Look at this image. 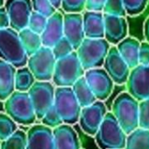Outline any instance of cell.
<instances>
[{
    "label": "cell",
    "mask_w": 149,
    "mask_h": 149,
    "mask_svg": "<svg viewBox=\"0 0 149 149\" xmlns=\"http://www.w3.org/2000/svg\"><path fill=\"white\" fill-rule=\"evenodd\" d=\"M111 113L126 134L139 127V101L127 91L114 99Z\"/></svg>",
    "instance_id": "obj_1"
},
{
    "label": "cell",
    "mask_w": 149,
    "mask_h": 149,
    "mask_svg": "<svg viewBox=\"0 0 149 149\" xmlns=\"http://www.w3.org/2000/svg\"><path fill=\"white\" fill-rule=\"evenodd\" d=\"M126 135L111 111H107L94 137L100 149H124Z\"/></svg>",
    "instance_id": "obj_2"
},
{
    "label": "cell",
    "mask_w": 149,
    "mask_h": 149,
    "mask_svg": "<svg viewBox=\"0 0 149 149\" xmlns=\"http://www.w3.org/2000/svg\"><path fill=\"white\" fill-rule=\"evenodd\" d=\"M0 59L17 68L26 66L28 56L21 44L19 32L12 27L0 29Z\"/></svg>",
    "instance_id": "obj_3"
},
{
    "label": "cell",
    "mask_w": 149,
    "mask_h": 149,
    "mask_svg": "<svg viewBox=\"0 0 149 149\" xmlns=\"http://www.w3.org/2000/svg\"><path fill=\"white\" fill-rule=\"evenodd\" d=\"M84 72L77 52L73 51L68 55L56 60L52 81L56 87H71L84 76Z\"/></svg>",
    "instance_id": "obj_4"
},
{
    "label": "cell",
    "mask_w": 149,
    "mask_h": 149,
    "mask_svg": "<svg viewBox=\"0 0 149 149\" xmlns=\"http://www.w3.org/2000/svg\"><path fill=\"white\" fill-rule=\"evenodd\" d=\"M6 113L18 125H31L36 121V114L28 92L15 91L4 101Z\"/></svg>",
    "instance_id": "obj_5"
},
{
    "label": "cell",
    "mask_w": 149,
    "mask_h": 149,
    "mask_svg": "<svg viewBox=\"0 0 149 149\" xmlns=\"http://www.w3.org/2000/svg\"><path fill=\"white\" fill-rule=\"evenodd\" d=\"M111 44L104 39L84 38L76 50L84 70L102 68Z\"/></svg>",
    "instance_id": "obj_6"
},
{
    "label": "cell",
    "mask_w": 149,
    "mask_h": 149,
    "mask_svg": "<svg viewBox=\"0 0 149 149\" xmlns=\"http://www.w3.org/2000/svg\"><path fill=\"white\" fill-rule=\"evenodd\" d=\"M54 106L64 124L74 125L78 122L82 107L71 87H56Z\"/></svg>",
    "instance_id": "obj_7"
},
{
    "label": "cell",
    "mask_w": 149,
    "mask_h": 149,
    "mask_svg": "<svg viewBox=\"0 0 149 149\" xmlns=\"http://www.w3.org/2000/svg\"><path fill=\"white\" fill-rule=\"evenodd\" d=\"M55 62L56 59L52 53V49L42 46L36 53L28 57L26 66L36 81H51Z\"/></svg>",
    "instance_id": "obj_8"
},
{
    "label": "cell",
    "mask_w": 149,
    "mask_h": 149,
    "mask_svg": "<svg viewBox=\"0 0 149 149\" xmlns=\"http://www.w3.org/2000/svg\"><path fill=\"white\" fill-rule=\"evenodd\" d=\"M54 90L55 87L50 81H35L27 91L38 120L54 105Z\"/></svg>",
    "instance_id": "obj_9"
},
{
    "label": "cell",
    "mask_w": 149,
    "mask_h": 149,
    "mask_svg": "<svg viewBox=\"0 0 149 149\" xmlns=\"http://www.w3.org/2000/svg\"><path fill=\"white\" fill-rule=\"evenodd\" d=\"M126 91L136 100L142 101L149 97V65L138 64L131 68L125 83Z\"/></svg>",
    "instance_id": "obj_10"
},
{
    "label": "cell",
    "mask_w": 149,
    "mask_h": 149,
    "mask_svg": "<svg viewBox=\"0 0 149 149\" xmlns=\"http://www.w3.org/2000/svg\"><path fill=\"white\" fill-rule=\"evenodd\" d=\"M84 77L97 100L104 101L111 95L114 83L103 67L85 70Z\"/></svg>",
    "instance_id": "obj_11"
},
{
    "label": "cell",
    "mask_w": 149,
    "mask_h": 149,
    "mask_svg": "<svg viewBox=\"0 0 149 149\" xmlns=\"http://www.w3.org/2000/svg\"><path fill=\"white\" fill-rule=\"evenodd\" d=\"M107 111L105 104L100 100H97L93 104L83 107L78 119L82 131L90 136H94Z\"/></svg>",
    "instance_id": "obj_12"
},
{
    "label": "cell",
    "mask_w": 149,
    "mask_h": 149,
    "mask_svg": "<svg viewBox=\"0 0 149 149\" xmlns=\"http://www.w3.org/2000/svg\"><path fill=\"white\" fill-rule=\"evenodd\" d=\"M103 68L110 76L114 84H125L131 68L120 56L116 46L110 47L103 64Z\"/></svg>",
    "instance_id": "obj_13"
},
{
    "label": "cell",
    "mask_w": 149,
    "mask_h": 149,
    "mask_svg": "<svg viewBox=\"0 0 149 149\" xmlns=\"http://www.w3.org/2000/svg\"><path fill=\"white\" fill-rule=\"evenodd\" d=\"M4 6L10 19V27L19 32L27 26L33 13L31 0H6Z\"/></svg>",
    "instance_id": "obj_14"
},
{
    "label": "cell",
    "mask_w": 149,
    "mask_h": 149,
    "mask_svg": "<svg viewBox=\"0 0 149 149\" xmlns=\"http://www.w3.org/2000/svg\"><path fill=\"white\" fill-rule=\"evenodd\" d=\"M63 35L76 51L85 38L82 13H65L63 15Z\"/></svg>",
    "instance_id": "obj_15"
},
{
    "label": "cell",
    "mask_w": 149,
    "mask_h": 149,
    "mask_svg": "<svg viewBox=\"0 0 149 149\" xmlns=\"http://www.w3.org/2000/svg\"><path fill=\"white\" fill-rule=\"evenodd\" d=\"M104 39L113 46L128 36V23L125 17L104 13Z\"/></svg>",
    "instance_id": "obj_16"
},
{
    "label": "cell",
    "mask_w": 149,
    "mask_h": 149,
    "mask_svg": "<svg viewBox=\"0 0 149 149\" xmlns=\"http://www.w3.org/2000/svg\"><path fill=\"white\" fill-rule=\"evenodd\" d=\"M26 138V149H54L53 129L42 124L31 126Z\"/></svg>",
    "instance_id": "obj_17"
},
{
    "label": "cell",
    "mask_w": 149,
    "mask_h": 149,
    "mask_svg": "<svg viewBox=\"0 0 149 149\" xmlns=\"http://www.w3.org/2000/svg\"><path fill=\"white\" fill-rule=\"evenodd\" d=\"M54 149H81L80 139L71 125L61 124L53 129Z\"/></svg>",
    "instance_id": "obj_18"
},
{
    "label": "cell",
    "mask_w": 149,
    "mask_h": 149,
    "mask_svg": "<svg viewBox=\"0 0 149 149\" xmlns=\"http://www.w3.org/2000/svg\"><path fill=\"white\" fill-rule=\"evenodd\" d=\"M63 36V14L57 10L47 18L45 29L40 34L42 46L51 48Z\"/></svg>",
    "instance_id": "obj_19"
},
{
    "label": "cell",
    "mask_w": 149,
    "mask_h": 149,
    "mask_svg": "<svg viewBox=\"0 0 149 149\" xmlns=\"http://www.w3.org/2000/svg\"><path fill=\"white\" fill-rule=\"evenodd\" d=\"M83 25L85 38L102 39L104 37L103 12L85 11L83 14Z\"/></svg>",
    "instance_id": "obj_20"
},
{
    "label": "cell",
    "mask_w": 149,
    "mask_h": 149,
    "mask_svg": "<svg viewBox=\"0 0 149 149\" xmlns=\"http://www.w3.org/2000/svg\"><path fill=\"white\" fill-rule=\"evenodd\" d=\"M17 68L0 59V101H5L15 91Z\"/></svg>",
    "instance_id": "obj_21"
},
{
    "label": "cell",
    "mask_w": 149,
    "mask_h": 149,
    "mask_svg": "<svg viewBox=\"0 0 149 149\" xmlns=\"http://www.w3.org/2000/svg\"><path fill=\"white\" fill-rule=\"evenodd\" d=\"M140 41L132 36H126L116 45L118 52L130 68L139 64V49Z\"/></svg>",
    "instance_id": "obj_22"
},
{
    "label": "cell",
    "mask_w": 149,
    "mask_h": 149,
    "mask_svg": "<svg viewBox=\"0 0 149 149\" xmlns=\"http://www.w3.org/2000/svg\"><path fill=\"white\" fill-rule=\"evenodd\" d=\"M71 88L82 108L88 106L97 101V98L86 83L84 77L79 78L71 86Z\"/></svg>",
    "instance_id": "obj_23"
},
{
    "label": "cell",
    "mask_w": 149,
    "mask_h": 149,
    "mask_svg": "<svg viewBox=\"0 0 149 149\" xmlns=\"http://www.w3.org/2000/svg\"><path fill=\"white\" fill-rule=\"evenodd\" d=\"M124 149H149V130L138 127L128 133Z\"/></svg>",
    "instance_id": "obj_24"
},
{
    "label": "cell",
    "mask_w": 149,
    "mask_h": 149,
    "mask_svg": "<svg viewBox=\"0 0 149 149\" xmlns=\"http://www.w3.org/2000/svg\"><path fill=\"white\" fill-rule=\"evenodd\" d=\"M19 36L28 57L36 53L42 47L40 34L33 32L28 27L19 31Z\"/></svg>",
    "instance_id": "obj_25"
},
{
    "label": "cell",
    "mask_w": 149,
    "mask_h": 149,
    "mask_svg": "<svg viewBox=\"0 0 149 149\" xmlns=\"http://www.w3.org/2000/svg\"><path fill=\"white\" fill-rule=\"evenodd\" d=\"M36 79L27 66L18 68L15 73V91L27 92Z\"/></svg>",
    "instance_id": "obj_26"
},
{
    "label": "cell",
    "mask_w": 149,
    "mask_h": 149,
    "mask_svg": "<svg viewBox=\"0 0 149 149\" xmlns=\"http://www.w3.org/2000/svg\"><path fill=\"white\" fill-rule=\"evenodd\" d=\"M26 133L17 129L11 136L1 141L0 149H26Z\"/></svg>",
    "instance_id": "obj_27"
},
{
    "label": "cell",
    "mask_w": 149,
    "mask_h": 149,
    "mask_svg": "<svg viewBox=\"0 0 149 149\" xmlns=\"http://www.w3.org/2000/svg\"><path fill=\"white\" fill-rule=\"evenodd\" d=\"M18 129V124L6 113L0 112V140L11 136Z\"/></svg>",
    "instance_id": "obj_28"
},
{
    "label": "cell",
    "mask_w": 149,
    "mask_h": 149,
    "mask_svg": "<svg viewBox=\"0 0 149 149\" xmlns=\"http://www.w3.org/2000/svg\"><path fill=\"white\" fill-rule=\"evenodd\" d=\"M126 15L137 16L141 14L146 8L149 0H122Z\"/></svg>",
    "instance_id": "obj_29"
},
{
    "label": "cell",
    "mask_w": 149,
    "mask_h": 149,
    "mask_svg": "<svg viewBox=\"0 0 149 149\" xmlns=\"http://www.w3.org/2000/svg\"><path fill=\"white\" fill-rule=\"evenodd\" d=\"M52 53L56 60L61 59L69 54H71L73 51H74V47L70 44V42L63 36L57 43H55L52 47Z\"/></svg>",
    "instance_id": "obj_30"
},
{
    "label": "cell",
    "mask_w": 149,
    "mask_h": 149,
    "mask_svg": "<svg viewBox=\"0 0 149 149\" xmlns=\"http://www.w3.org/2000/svg\"><path fill=\"white\" fill-rule=\"evenodd\" d=\"M47 21V17L33 11V13H31V15L29 17L26 27H28L30 30H32L33 32H34L36 33L41 34V33L45 29Z\"/></svg>",
    "instance_id": "obj_31"
},
{
    "label": "cell",
    "mask_w": 149,
    "mask_h": 149,
    "mask_svg": "<svg viewBox=\"0 0 149 149\" xmlns=\"http://www.w3.org/2000/svg\"><path fill=\"white\" fill-rule=\"evenodd\" d=\"M103 13L125 17L126 13L122 0H106L103 7Z\"/></svg>",
    "instance_id": "obj_32"
},
{
    "label": "cell",
    "mask_w": 149,
    "mask_h": 149,
    "mask_svg": "<svg viewBox=\"0 0 149 149\" xmlns=\"http://www.w3.org/2000/svg\"><path fill=\"white\" fill-rule=\"evenodd\" d=\"M33 11L49 18L57 10L52 5L50 0H31Z\"/></svg>",
    "instance_id": "obj_33"
},
{
    "label": "cell",
    "mask_w": 149,
    "mask_h": 149,
    "mask_svg": "<svg viewBox=\"0 0 149 149\" xmlns=\"http://www.w3.org/2000/svg\"><path fill=\"white\" fill-rule=\"evenodd\" d=\"M40 120L42 125L48 126L52 129H54V128L59 126L60 125L63 124V121L61 120L60 115L58 114V112L55 110L54 105L43 115V117Z\"/></svg>",
    "instance_id": "obj_34"
},
{
    "label": "cell",
    "mask_w": 149,
    "mask_h": 149,
    "mask_svg": "<svg viewBox=\"0 0 149 149\" xmlns=\"http://www.w3.org/2000/svg\"><path fill=\"white\" fill-rule=\"evenodd\" d=\"M139 127L149 130V97L139 102Z\"/></svg>",
    "instance_id": "obj_35"
},
{
    "label": "cell",
    "mask_w": 149,
    "mask_h": 149,
    "mask_svg": "<svg viewBox=\"0 0 149 149\" xmlns=\"http://www.w3.org/2000/svg\"><path fill=\"white\" fill-rule=\"evenodd\" d=\"M86 0H61V8L66 13H82L85 10Z\"/></svg>",
    "instance_id": "obj_36"
},
{
    "label": "cell",
    "mask_w": 149,
    "mask_h": 149,
    "mask_svg": "<svg viewBox=\"0 0 149 149\" xmlns=\"http://www.w3.org/2000/svg\"><path fill=\"white\" fill-rule=\"evenodd\" d=\"M139 64L149 65V43L145 40L140 42L139 45Z\"/></svg>",
    "instance_id": "obj_37"
},
{
    "label": "cell",
    "mask_w": 149,
    "mask_h": 149,
    "mask_svg": "<svg viewBox=\"0 0 149 149\" xmlns=\"http://www.w3.org/2000/svg\"><path fill=\"white\" fill-rule=\"evenodd\" d=\"M106 0H86L85 10L102 12Z\"/></svg>",
    "instance_id": "obj_38"
},
{
    "label": "cell",
    "mask_w": 149,
    "mask_h": 149,
    "mask_svg": "<svg viewBox=\"0 0 149 149\" xmlns=\"http://www.w3.org/2000/svg\"><path fill=\"white\" fill-rule=\"evenodd\" d=\"M10 27V19L5 6L0 8V29Z\"/></svg>",
    "instance_id": "obj_39"
},
{
    "label": "cell",
    "mask_w": 149,
    "mask_h": 149,
    "mask_svg": "<svg viewBox=\"0 0 149 149\" xmlns=\"http://www.w3.org/2000/svg\"><path fill=\"white\" fill-rule=\"evenodd\" d=\"M143 33H144L145 41H146V42L149 43V16L146 19V20L144 22Z\"/></svg>",
    "instance_id": "obj_40"
},
{
    "label": "cell",
    "mask_w": 149,
    "mask_h": 149,
    "mask_svg": "<svg viewBox=\"0 0 149 149\" xmlns=\"http://www.w3.org/2000/svg\"><path fill=\"white\" fill-rule=\"evenodd\" d=\"M50 2L52 3V5L54 6V8H55L56 10H58L59 8H61V0H50Z\"/></svg>",
    "instance_id": "obj_41"
},
{
    "label": "cell",
    "mask_w": 149,
    "mask_h": 149,
    "mask_svg": "<svg viewBox=\"0 0 149 149\" xmlns=\"http://www.w3.org/2000/svg\"><path fill=\"white\" fill-rule=\"evenodd\" d=\"M5 2H6V0H0V8L5 6Z\"/></svg>",
    "instance_id": "obj_42"
},
{
    "label": "cell",
    "mask_w": 149,
    "mask_h": 149,
    "mask_svg": "<svg viewBox=\"0 0 149 149\" xmlns=\"http://www.w3.org/2000/svg\"><path fill=\"white\" fill-rule=\"evenodd\" d=\"M0 145H1V140H0Z\"/></svg>",
    "instance_id": "obj_43"
}]
</instances>
